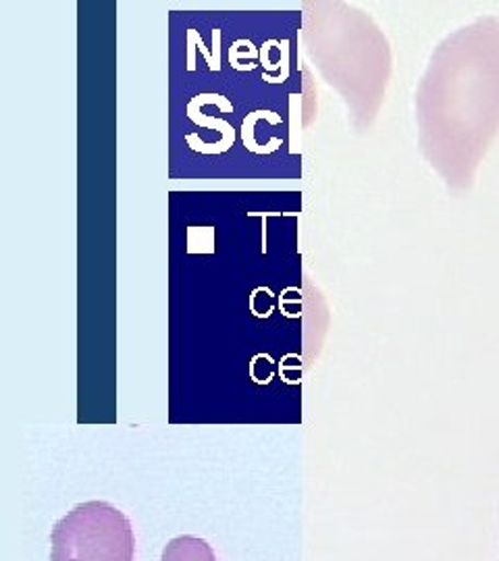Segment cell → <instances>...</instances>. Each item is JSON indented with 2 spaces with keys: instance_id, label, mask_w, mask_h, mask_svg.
<instances>
[{
  "instance_id": "obj_5",
  "label": "cell",
  "mask_w": 499,
  "mask_h": 561,
  "mask_svg": "<svg viewBox=\"0 0 499 561\" xmlns=\"http://www.w3.org/2000/svg\"><path fill=\"white\" fill-rule=\"evenodd\" d=\"M188 117L194 121L196 125H202V127H215L217 131L223 134V138L227 141H234L236 144V129L227 123V121L215 119V117H206V115H202L199 108H190L188 106Z\"/></svg>"
},
{
  "instance_id": "obj_3",
  "label": "cell",
  "mask_w": 499,
  "mask_h": 561,
  "mask_svg": "<svg viewBox=\"0 0 499 561\" xmlns=\"http://www.w3.org/2000/svg\"><path fill=\"white\" fill-rule=\"evenodd\" d=\"M260 119H266L271 125H280L281 123L280 115H277V113H271V111L250 113V115L243 119V125H241V140H243L246 150H250V152H254V154H271V152L280 150L283 140L273 138L266 146H260L259 141L254 140V125H257Z\"/></svg>"
},
{
  "instance_id": "obj_4",
  "label": "cell",
  "mask_w": 499,
  "mask_h": 561,
  "mask_svg": "<svg viewBox=\"0 0 499 561\" xmlns=\"http://www.w3.org/2000/svg\"><path fill=\"white\" fill-rule=\"evenodd\" d=\"M188 252L190 254H213L215 252V227H190L188 229Z\"/></svg>"
},
{
  "instance_id": "obj_2",
  "label": "cell",
  "mask_w": 499,
  "mask_h": 561,
  "mask_svg": "<svg viewBox=\"0 0 499 561\" xmlns=\"http://www.w3.org/2000/svg\"><path fill=\"white\" fill-rule=\"evenodd\" d=\"M160 561H217V556L204 539L181 535L165 545Z\"/></svg>"
},
{
  "instance_id": "obj_1",
  "label": "cell",
  "mask_w": 499,
  "mask_h": 561,
  "mask_svg": "<svg viewBox=\"0 0 499 561\" xmlns=\"http://www.w3.org/2000/svg\"><path fill=\"white\" fill-rule=\"evenodd\" d=\"M134 526L111 503H80L50 533V561H134Z\"/></svg>"
},
{
  "instance_id": "obj_6",
  "label": "cell",
  "mask_w": 499,
  "mask_h": 561,
  "mask_svg": "<svg viewBox=\"0 0 499 561\" xmlns=\"http://www.w3.org/2000/svg\"><path fill=\"white\" fill-rule=\"evenodd\" d=\"M206 104H211V106H219L223 113H234V104L227 101L225 96H219V94H200V96H194L188 106L199 108V106H206Z\"/></svg>"
},
{
  "instance_id": "obj_7",
  "label": "cell",
  "mask_w": 499,
  "mask_h": 561,
  "mask_svg": "<svg viewBox=\"0 0 499 561\" xmlns=\"http://www.w3.org/2000/svg\"><path fill=\"white\" fill-rule=\"evenodd\" d=\"M220 69V30H213V67L211 71Z\"/></svg>"
},
{
  "instance_id": "obj_8",
  "label": "cell",
  "mask_w": 499,
  "mask_h": 561,
  "mask_svg": "<svg viewBox=\"0 0 499 561\" xmlns=\"http://www.w3.org/2000/svg\"><path fill=\"white\" fill-rule=\"evenodd\" d=\"M250 217H260V219H264V225H262V254H266V217H280V213H250Z\"/></svg>"
}]
</instances>
